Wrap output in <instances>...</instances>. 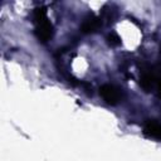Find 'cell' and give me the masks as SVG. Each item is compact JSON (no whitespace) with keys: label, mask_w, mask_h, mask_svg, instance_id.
Here are the masks:
<instances>
[{"label":"cell","mask_w":161,"mask_h":161,"mask_svg":"<svg viewBox=\"0 0 161 161\" xmlns=\"http://www.w3.org/2000/svg\"><path fill=\"white\" fill-rule=\"evenodd\" d=\"M101 94L109 103H116V102H118L121 99V92H119V89L114 88L113 86H104V87H102Z\"/></svg>","instance_id":"1"},{"label":"cell","mask_w":161,"mask_h":161,"mask_svg":"<svg viewBox=\"0 0 161 161\" xmlns=\"http://www.w3.org/2000/svg\"><path fill=\"white\" fill-rule=\"evenodd\" d=\"M147 131H150L152 136H157V137H161V125H158V123H156V122H152V123H150V126H148Z\"/></svg>","instance_id":"2"}]
</instances>
